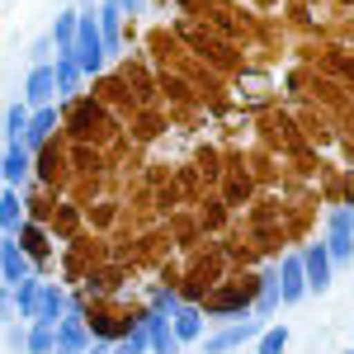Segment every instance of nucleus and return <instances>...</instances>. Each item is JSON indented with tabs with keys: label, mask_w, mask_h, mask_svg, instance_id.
I'll use <instances>...</instances> for the list:
<instances>
[{
	"label": "nucleus",
	"mask_w": 354,
	"mask_h": 354,
	"mask_svg": "<svg viewBox=\"0 0 354 354\" xmlns=\"http://www.w3.org/2000/svg\"><path fill=\"white\" fill-rule=\"evenodd\" d=\"M104 38H100V24H95V15H81V33H76V66H81L85 76H95L100 66H104Z\"/></svg>",
	"instance_id": "obj_1"
},
{
	"label": "nucleus",
	"mask_w": 354,
	"mask_h": 354,
	"mask_svg": "<svg viewBox=\"0 0 354 354\" xmlns=\"http://www.w3.org/2000/svg\"><path fill=\"white\" fill-rule=\"evenodd\" d=\"M260 317H250V322H241V326H227V330H218V335H208L203 340V354H236L245 345V340H255L260 335Z\"/></svg>",
	"instance_id": "obj_2"
},
{
	"label": "nucleus",
	"mask_w": 354,
	"mask_h": 354,
	"mask_svg": "<svg viewBox=\"0 0 354 354\" xmlns=\"http://www.w3.org/2000/svg\"><path fill=\"white\" fill-rule=\"evenodd\" d=\"M302 270H307V293H326L330 288V250H326V241H317V245L302 250Z\"/></svg>",
	"instance_id": "obj_3"
},
{
	"label": "nucleus",
	"mask_w": 354,
	"mask_h": 354,
	"mask_svg": "<svg viewBox=\"0 0 354 354\" xmlns=\"http://www.w3.org/2000/svg\"><path fill=\"white\" fill-rule=\"evenodd\" d=\"M307 293V270H302V255H283V265H279V298L288 302H302Z\"/></svg>",
	"instance_id": "obj_4"
},
{
	"label": "nucleus",
	"mask_w": 354,
	"mask_h": 354,
	"mask_svg": "<svg viewBox=\"0 0 354 354\" xmlns=\"http://www.w3.org/2000/svg\"><path fill=\"white\" fill-rule=\"evenodd\" d=\"M53 90H57V66H53V62L28 71L24 95H28V104H33V109H53Z\"/></svg>",
	"instance_id": "obj_5"
},
{
	"label": "nucleus",
	"mask_w": 354,
	"mask_h": 354,
	"mask_svg": "<svg viewBox=\"0 0 354 354\" xmlns=\"http://www.w3.org/2000/svg\"><path fill=\"white\" fill-rule=\"evenodd\" d=\"M0 279L10 283V288H19L28 279V250L19 241H5L0 245Z\"/></svg>",
	"instance_id": "obj_6"
},
{
	"label": "nucleus",
	"mask_w": 354,
	"mask_h": 354,
	"mask_svg": "<svg viewBox=\"0 0 354 354\" xmlns=\"http://www.w3.org/2000/svg\"><path fill=\"white\" fill-rule=\"evenodd\" d=\"M95 24H100V38H104V53H118V24H123V5L118 0H104L95 10Z\"/></svg>",
	"instance_id": "obj_7"
},
{
	"label": "nucleus",
	"mask_w": 354,
	"mask_h": 354,
	"mask_svg": "<svg viewBox=\"0 0 354 354\" xmlns=\"http://www.w3.org/2000/svg\"><path fill=\"white\" fill-rule=\"evenodd\" d=\"M142 322H147V335H151V350L156 354H180V335H175V326H165L161 312H147Z\"/></svg>",
	"instance_id": "obj_8"
},
{
	"label": "nucleus",
	"mask_w": 354,
	"mask_h": 354,
	"mask_svg": "<svg viewBox=\"0 0 354 354\" xmlns=\"http://www.w3.org/2000/svg\"><path fill=\"white\" fill-rule=\"evenodd\" d=\"M66 293H62V288H57V283H43V298H38V312H33V322H62V317H66Z\"/></svg>",
	"instance_id": "obj_9"
},
{
	"label": "nucleus",
	"mask_w": 354,
	"mask_h": 354,
	"mask_svg": "<svg viewBox=\"0 0 354 354\" xmlns=\"http://www.w3.org/2000/svg\"><path fill=\"white\" fill-rule=\"evenodd\" d=\"M76 33H81V15H76V10H66V15H57V24H53V43H57V57H62V53H71V57H76Z\"/></svg>",
	"instance_id": "obj_10"
},
{
	"label": "nucleus",
	"mask_w": 354,
	"mask_h": 354,
	"mask_svg": "<svg viewBox=\"0 0 354 354\" xmlns=\"http://www.w3.org/2000/svg\"><path fill=\"white\" fill-rule=\"evenodd\" d=\"M53 128H57V109H33V118H28V133H24V151L43 147V142L53 137Z\"/></svg>",
	"instance_id": "obj_11"
},
{
	"label": "nucleus",
	"mask_w": 354,
	"mask_h": 354,
	"mask_svg": "<svg viewBox=\"0 0 354 354\" xmlns=\"http://www.w3.org/2000/svg\"><path fill=\"white\" fill-rule=\"evenodd\" d=\"M0 170H5V185H10V189L28 180V151H24V142H15V147L0 156Z\"/></svg>",
	"instance_id": "obj_12"
},
{
	"label": "nucleus",
	"mask_w": 354,
	"mask_h": 354,
	"mask_svg": "<svg viewBox=\"0 0 354 354\" xmlns=\"http://www.w3.org/2000/svg\"><path fill=\"white\" fill-rule=\"evenodd\" d=\"M170 326H175V335H180V345H189V340L203 335V312H198V307H180V312L170 317Z\"/></svg>",
	"instance_id": "obj_13"
},
{
	"label": "nucleus",
	"mask_w": 354,
	"mask_h": 354,
	"mask_svg": "<svg viewBox=\"0 0 354 354\" xmlns=\"http://www.w3.org/2000/svg\"><path fill=\"white\" fill-rule=\"evenodd\" d=\"M53 66H57V95H76V85H81V66H76V57L71 53H62V57H53Z\"/></svg>",
	"instance_id": "obj_14"
},
{
	"label": "nucleus",
	"mask_w": 354,
	"mask_h": 354,
	"mask_svg": "<svg viewBox=\"0 0 354 354\" xmlns=\"http://www.w3.org/2000/svg\"><path fill=\"white\" fill-rule=\"evenodd\" d=\"M38 298H43V279H24V283L15 288V312L33 322V312H38Z\"/></svg>",
	"instance_id": "obj_15"
},
{
	"label": "nucleus",
	"mask_w": 354,
	"mask_h": 354,
	"mask_svg": "<svg viewBox=\"0 0 354 354\" xmlns=\"http://www.w3.org/2000/svg\"><path fill=\"white\" fill-rule=\"evenodd\" d=\"M57 350V326L53 322H33L28 326V354H53Z\"/></svg>",
	"instance_id": "obj_16"
},
{
	"label": "nucleus",
	"mask_w": 354,
	"mask_h": 354,
	"mask_svg": "<svg viewBox=\"0 0 354 354\" xmlns=\"http://www.w3.org/2000/svg\"><path fill=\"white\" fill-rule=\"evenodd\" d=\"M0 227H5V232H19V227H24V208H19V194L15 189L0 194Z\"/></svg>",
	"instance_id": "obj_17"
},
{
	"label": "nucleus",
	"mask_w": 354,
	"mask_h": 354,
	"mask_svg": "<svg viewBox=\"0 0 354 354\" xmlns=\"http://www.w3.org/2000/svg\"><path fill=\"white\" fill-rule=\"evenodd\" d=\"M279 274H265V279H260V298H255V317H270L274 307H279Z\"/></svg>",
	"instance_id": "obj_18"
},
{
	"label": "nucleus",
	"mask_w": 354,
	"mask_h": 354,
	"mask_svg": "<svg viewBox=\"0 0 354 354\" xmlns=\"http://www.w3.org/2000/svg\"><path fill=\"white\" fill-rule=\"evenodd\" d=\"M28 133V109L24 104H10V113H5V142L15 147V142H24Z\"/></svg>",
	"instance_id": "obj_19"
},
{
	"label": "nucleus",
	"mask_w": 354,
	"mask_h": 354,
	"mask_svg": "<svg viewBox=\"0 0 354 354\" xmlns=\"http://www.w3.org/2000/svg\"><path fill=\"white\" fill-rule=\"evenodd\" d=\"M326 250H330V265H350V260H354V236H350V232H330Z\"/></svg>",
	"instance_id": "obj_20"
},
{
	"label": "nucleus",
	"mask_w": 354,
	"mask_h": 354,
	"mask_svg": "<svg viewBox=\"0 0 354 354\" xmlns=\"http://www.w3.org/2000/svg\"><path fill=\"white\" fill-rule=\"evenodd\" d=\"M283 350H288V326H270L260 335V350L255 354H283Z\"/></svg>",
	"instance_id": "obj_21"
},
{
	"label": "nucleus",
	"mask_w": 354,
	"mask_h": 354,
	"mask_svg": "<svg viewBox=\"0 0 354 354\" xmlns=\"http://www.w3.org/2000/svg\"><path fill=\"white\" fill-rule=\"evenodd\" d=\"M180 307H185V302L175 298V293H170V288H151V312H170V317H175V312H180Z\"/></svg>",
	"instance_id": "obj_22"
},
{
	"label": "nucleus",
	"mask_w": 354,
	"mask_h": 354,
	"mask_svg": "<svg viewBox=\"0 0 354 354\" xmlns=\"http://www.w3.org/2000/svg\"><path fill=\"white\" fill-rule=\"evenodd\" d=\"M147 345H151V335H147V322H137V326H133V335H128V340H123L118 350H123V354H142Z\"/></svg>",
	"instance_id": "obj_23"
},
{
	"label": "nucleus",
	"mask_w": 354,
	"mask_h": 354,
	"mask_svg": "<svg viewBox=\"0 0 354 354\" xmlns=\"http://www.w3.org/2000/svg\"><path fill=\"white\" fill-rule=\"evenodd\" d=\"M19 232H24V250H28V255H48V241H43L38 227H19Z\"/></svg>",
	"instance_id": "obj_24"
},
{
	"label": "nucleus",
	"mask_w": 354,
	"mask_h": 354,
	"mask_svg": "<svg viewBox=\"0 0 354 354\" xmlns=\"http://www.w3.org/2000/svg\"><path fill=\"white\" fill-rule=\"evenodd\" d=\"M48 48H57L53 38H38L33 43V66H48Z\"/></svg>",
	"instance_id": "obj_25"
},
{
	"label": "nucleus",
	"mask_w": 354,
	"mask_h": 354,
	"mask_svg": "<svg viewBox=\"0 0 354 354\" xmlns=\"http://www.w3.org/2000/svg\"><path fill=\"white\" fill-rule=\"evenodd\" d=\"M0 312H15V288H5V293H0Z\"/></svg>",
	"instance_id": "obj_26"
},
{
	"label": "nucleus",
	"mask_w": 354,
	"mask_h": 354,
	"mask_svg": "<svg viewBox=\"0 0 354 354\" xmlns=\"http://www.w3.org/2000/svg\"><path fill=\"white\" fill-rule=\"evenodd\" d=\"M85 354H113V350H109V345H90Z\"/></svg>",
	"instance_id": "obj_27"
},
{
	"label": "nucleus",
	"mask_w": 354,
	"mask_h": 354,
	"mask_svg": "<svg viewBox=\"0 0 354 354\" xmlns=\"http://www.w3.org/2000/svg\"><path fill=\"white\" fill-rule=\"evenodd\" d=\"M118 5H123V10H128V15H133L137 5H142V0H118Z\"/></svg>",
	"instance_id": "obj_28"
},
{
	"label": "nucleus",
	"mask_w": 354,
	"mask_h": 354,
	"mask_svg": "<svg viewBox=\"0 0 354 354\" xmlns=\"http://www.w3.org/2000/svg\"><path fill=\"white\" fill-rule=\"evenodd\" d=\"M53 354H85V350H62V345H57V350Z\"/></svg>",
	"instance_id": "obj_29"
},
{
	"label": "nucleus",
	"mask_w": 354,
	"mask_h": 354,
	"mask_svg": "<svg viewBox=\"0 0 354 354\" xmlns=\"http://www.w3.org/2000/svg\"><path fill=\"white\" fill-rule=\"evenodd\" d=\"M0 185H5V170H0ZM0 194H5V189H0Z\"/></svg>",
	"instance_id": "obj_30"
},
{
	"label": "nucleus",
	"mask_w": 354,
	"mask_h": 354,
	"mask_svg": "<svg viewBox=\"0 0 354 354\" xmlns=\"http://www.w3.org/2000/svg\"><path fill=\"white\" fill-rule=\"evenodd\" d=\"M0 232H5V227H0ZM0 245H5V241H0Z\"/></svg>",
	"instance_id": "obj_31"
},
{
	"label": "nucleus",
	"mask_w": 354,
	"mask_h": 354,
	"mask_svg": "<svg viewBox=\"0 0 354 354\" xmlns=\"http://www.w3.org/2000/svg\"><path fill=\"white\" fill-rule=\"evenodd\" d=\"M113 354H123V350H113Z\"/></svg>",
	"instance_id": "obj_32"
},
{
	"label": "nucleus",
	"mask_w": 354,
	"mask_h": 354,
	"mask_svg": "<svg viewBox=\"0 0 354 354\" xmlns=\"http://www.w3.org/2000/svg\"><path fill=\"white\" fill-rule=\"evenodd\" d=\"M350 354H354V345H350Z\"/></svg>",
	"instance_id": "obj_33"
}]
</instances>
